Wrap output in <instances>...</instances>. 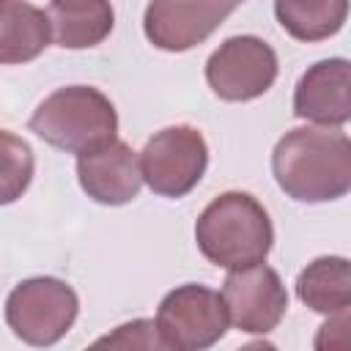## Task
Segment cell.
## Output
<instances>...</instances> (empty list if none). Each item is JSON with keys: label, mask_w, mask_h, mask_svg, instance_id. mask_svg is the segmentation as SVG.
<instances>
[{"label": "cell", "mask_w": 351, "mask_h": 351, "mask_svg": "<svg viewBox=\"0 0 351 351\" xmlns=\"http://www.w3.org/2000/svg\"><path fill=\"white\" fill-rule=\"evenodd\" d=\"M277 186L299 203H329L351 189V140L329 126H296L271 151Z\"/></svg>", "instance_id": "obj_1"}, {"label": "cell", "mask_w": 351, "mask_h": 351, "mask_svg": "<svg viewBox=\"0 0 351 351\" xmlns=\"http://www.w3.org/2000/svg\"><path fill=\"white\" fill-rule=\"evenodd\" d=\"M195 241L206 261L228 271L258 266L274 244L269 211L250 192L217 195L195 222Z\"/></svg>", "instance_id": "obj_2"}, {"label": "cell", "mask_w": 351, "mask_h": 351, "mask_svg": "<svg viewBox=\"0 0 351 351\" xmlns=\"http://www.w3.org/2000/svg\"><path fill=\"white\" fill-rule=\"evenodd\" d=\"M30 132L52 148L82 156L118 140V112L99 88L66 85L33 110Z\"/></svg>", "instance_id": "obj_3"}, {"label": "cell", "mask_w": 351, "mask_h": 351, "mask_svg": "<svg viewBox=\"0 0 351 351\" xmlns=\"http://www.w3.org/2000/svg\"><path fill=\"white\" fill-rule=\"evenodd\" d=\"M80 313L77 291L58 277H30L14 285L5 299L8 329L33 348L60 343Z\"/></svg>", "instance_id": "obj_4"}, {"label": "cell", "mask_w": 351, "mask_h": 351, "mask_svg": "<svg viewBox=\"0 0 351 351\" xmlns=\"http://www.w3.org/2000/svg\"><path fill=\"white\" fill-rule=\"evenodd\" d=\"M137 156L148 189L170 200L189 195L208 167V145L203 134L186 123L159 129Z\"/></svg>", "instance_id": "obj_5"}, {"label": "cell", "mask_w": 351, "mask_h": 351, "mask_svg": "<svg viewBox=\"0 0 351 351\" xmlns=\"http://www.w3.org/2000/svg\"><path fill=\"white\" fill-rule=\"evenodd\" d=\"M156 326L176 351H208L228 332L225 302L200 282L178 285L159 302Z\"/></svg>", "instance_id": "obj_6"}, {"label": "cell", "mask_w": 351, "mask_h": 351, "mask_svg": "<svg viewBox=\"0 0 351 351\" xmlns=\"http://www.w3.org/2000/svg\"><path fill=\"white\" fill-rule=\"evenodd\" d=\"M277 71V52L258 36H230L206 60V82L225 101L263 96L274 85Z\"/></svg>", "instance_id": "obj_7"}, {"label": "cell", "mask_w": 351, "mask_h": 351, "mask_svg": "<svg viewBox=\"0 0 351 351\" xmlns=\"http://www.w3.org/2000/svg\"><path fill=\"white\" fill-rule=\"evenodd\" d=\"M219 296L225 302L228 324L247 335H269L288 310L285 285L266 263L228 271Z\"/></svg>", "instance_id": "obj_8"}, {"label": "cell", "mask_w": 351, "mask_h": 351, "mask_svg": "<svg viewBox=\"0 0 351 351\" xmlns=\"http://www.w3.org/2000/svg\"><path fill=\"white\" fill-rule=\"evenodd\" d=\"M239 3H184V0H154L145 5L143 30L145 38L165 52H186L203 44L233 11Z\"/></svg>", "instance_id": "obj_9"}, {"label": "cell", "mask_w": 351, "mask_h": 351, "mask_svg": "<svg viewBox=\"0 0 351 351\" xmlns=\"http://www.w3.org/2000/svg\"><path fill=\"white\" fill-rule=\"evenodd\" d=\"M293 115L318 126L340 129L351 118V66L346 58L313 63L296 82Z\"/></svg>", "instance_id": "obj_10"}, {"label": "cell", "mask_w": 351, "mask_h": 351, "mask_svg": "<svg viewBox=\"0 0 351 351\" xmlns=\"http://www.w3.org/2000/svg\"><path fill=\"white\" fill-rule=\"evenodd\" d=\"M77 178L90 200L101 206H123L140 195V156L129 143L112 140L90 154L77 156Z\"/></svg>", "instance_id": "obj_11"}, {"label": "cell", "mask_w": 351, "mask_h": 351, "mask_svg": "<svg viewBox=\"0 0 351 351\" xmlns=\"http://www.w3.org/2000/svg\"><path fill=\"white\" fill-rule=\"evenodd\" d=\"M52 38L44 8L22 0H0V66L36 60Z\"/></svg>", "instance_id": "obj_12"}, {"label": "cell", "mask_w": 351, "mask_h": 351, "mask_svg": "<svg viewBox=\"0 0 351 351\" xmlns=\"http://www.w3.org/2000/svg\"><path fill=\"white\" fill-rule=\"evenodd\" d=\"M55 44L63 49H88L101 44L115 25L112 5L104 0H55L47 8Z\"/></svg>", "instance_id": "obj_13"}, {"label": "cell", "mask_w": 351, "mask_h": 351, "mask_svg": "<svg viewBox=\"0 0 351 351\" xmlns=\"http://www.w3.org/2000/svg\"><path fill=\"white\" fill-rule=\"evenodd\" d=\"M296 296L313 313L337 315L351 307V266L340 255L315 258L296 277Z\"/></svg>", "instance_id": "obj_14"}, {"label": "cell", "mask_w": 351, "mask_h": 351, "mask_svg": "<svg viewBox=\"0 0 351 351\" xmlns=\"http://www.w3.org/2000/svg\"><path fill=\"white\" fill-rule=\"evenodd\" d=\"M274 16L288 36L296 41H324L335 36L346 16V0H277Z\"/></svg>", "instance_id": "obj_15"}, {"label": "cell", "mask_w": 351, "mask_h": 351, "mask_svg": "<svg viewBox=\"0 0 351 351\" xmlns=\"http://www.w3.org/2000/svg\"><path fill=\"white\" fill-rule=\"evenodd\" d=\"M36 159L30 145L8 129H0V206L19 200L33 181Z\"/></svg>", "instance_id": "obj_16"}, {"label": "cell", "mask_w": 351, "mask_h": 351, "mask_svg": "<svg viewBox=\"0 0 351 351\" xmlns=\"http://www.w3.org/2000/svg\"><path fill=\"white\" fill-rule=\"evenodd\" d=\"M85 351H176L159 332L156 321L151 318H132L99 340H93Z\"/></svg>", "instance_id": "obj_17"}, {"label": "cell", "mask_w": 351, "mask_h": 351, "mask_svg": "<svg viewBox=\"0 0 351 351\" xmlns=\"http://www.w3.org/2000/svg\"><path fill=\"white\" fill-rule=\"evenodd\" d=\"M348 326H351L348 310H346V313H337V315H329V318L318 326L315 340H313V348H315V351H351Z\"/></svg>", "instance_id": "obj_18"}, {"label": "cell", "mask_w": 351, "mask_h": 351, "mask_svg": "<svg viewBox=\"0 0 351 351\" xmlns=\"http://www.w3.org/2000/svg\"><path fill=\"white\" fill-rule=\"evenodd\" d=\"M236 351H277V346L269 343V340H252V343H244V346L236 348Z\"/></svg>", "instance_id": "obj_19"}]
</instances>
